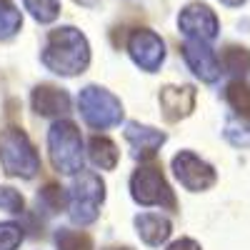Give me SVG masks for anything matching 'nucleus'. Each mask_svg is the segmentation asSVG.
Instances as JSON below:
<instances>
[{
    "label": "nucleus",
    "instance_id": "f257e3e1",
    "mask_svg": "<svg viewBox=\"0 0 250 250\" xmlns=\"http://www.w3.org/2000/svg\"><path fill=\"white\" fill-rule=\"evenodd\" d=\"M43 65L55 75H80L90 65V45L88 38L73 25H62L48 33L43 48Z\"/></svg>",
    "mask_w": 250,
    "mask_h": 250
},
{
    "label": "nucleus",
    "instance_id": "f03ea898",
    "mask_svg": "<svg viewBox=\"0 0 250 250\" xmlns=\"http://www.w3.org/2000/svg\"><path fill=\"white\" fill-rule=\"evenodd\" d=\"M48 153L53 168L62 175H78L85 165L83 153V135L70 120H58L48 130Z\"/></svg>",
    "mask_w": 250,
    "mask_h": 250
},
{
    "label": "nucleus",
    "instance_id": "7ed1b4c3",
    "mask_svg": "<svg viewBox=\"0 0 250 250\" xmlns=\"http://www.w3.org/2000/svg\"><path fill=\"white\" fill-rule=\"evenodd\" d=\"M0 165L8 175L15 178H35L40 173V158L25 130L5 128L0 133Z\"/></svg>",
    "mask_w": 250,
    "mask_h": 250
},
{
    "label": "nucleus",
    "instance_id": "20e7f679",
    "mask_svg": "<svg viewBox=\"0 0 250 250\" xmlns=\"http://www.w3.org/2000/svg\"><path fill=\"white\" fill-rule=\"evenodd\" d=\"M105 200V183L90 170H80L73 180V190L68 195V210L75 225H90L100 215V205Z\"/></svg>",
    "mask_w": 250,
    "mask_h": 250
},
{
    "label": "nucleus",
    "instance_id": "39448f33",
    "mask_svg": "<svg viewBox=\"0 0 250 250\" xmlns=\"http://www.w3.org/2000/svg\"><path fill=\"white\" fill-rule=\"evenodd\" d=\"M78 110L83 120L95 130H108L123 120V103L100 85H85L80 90Z\"/></svg>",
    "mask_w": 250,
    "mask_h": 250
},
{
    "label": "nucleus",
    "instance_id": "423d86ee",
    "mask_svg": "<svg viewBox=\"0 0 250 250\" xmlns=\"http://www.w3.org/2000/svg\"><path fill=\"white\" fill-rule=\"evenodd\" d=\"M130 195L138 205H155V208H175V195L168 180L155 165H140L130 178Z\"/></svg>",
    "mask_w": 250,
    "mask_h": 250
},
{
    "label": "nucleus",
    "instance_id": "0eeeda50",
    "mask_svg": "<svg viewBox=\"0 0 250 250\" xmlns=\"http://www.w3.org/2000/svg\"><path fill=\"white\" fill-rule=\"evenodd\" d=\"M173 173L178 178V183L190 193H200L213 188L218 180V173L210 163H205L200 155H195L193 150H180L173 158Z\"/></svg>",
    "mask_w": 250,
    "mask_h": 250
},
{
    "label": "nucleus",
    "instance_id": "6e6552de",
    "mask_svg": "<svg viewBox=\"0 0 250 250\" xmlns=\"http://www.w3.org/2000/svg\"><path fill=\"white\" fill-rule=\"evenodd\" d=\"M178 28L188 40H203V43H210L218 38L220 23L215 10H210V5L205 3H190L185 5L178 15Z\"/></svg>",
    "mask_w": 250,
    "mask_h": 250
},
{
    "label": "nucleus",
    "instance_id": "1a4fd4ad",
    "mask_svg": "<svg viewBox=\"0 0 250 250\" xmlns=\"http://www.w3.org/2000/svg\"><path fill=\"white\" fill-rule=\"evenodd\" d=\"M128 55L133 58V62L140 70L155 73L160 70L163 60H165V43L158 33L148 28H138L128 38Z\"/></svg>",
    "mask_w": 250,
    "mask_h": 250
},
{
    "label": "nucleus",
    "instance_id": "9d476101",
    "mask_svg": "<svg viewBox=\"0 0 250 250\" xmlns=\"http://www.w3.org/2000/svg\"><path fill=\"white\" fill-rule=\"evenodd\" d=\"M183 58L188 62V68L193 70L195 78H200L203 83H215L220 78V60L215 58V53L208 48V43L203 40H188L183 45Z\"/></svg>",
    "mask_w": 250,
    "mask_h": 250
},
{
    "label": "nucleus",
    "instance_id": "9b49d317",
    "mask_svg": "<svg viewBox=\"0 0 250 250\" xmlns=\"http://www.w3.org/2000/svg\"><path fill=\"white\" fill-rule=\"evenodd\" d=\"M125 140L130 143L133 155L138 160H150L158 155V150L163 148V143L168 140L163 130H155L150 125H140V123H128L125 125Z\"/></svg>",
    "mask_w": 250,
    "mask_h": 250
},
{
    "label": "nucleus",
    "instance_id": "f8f14e48",
    "mask_svg": "<svg viewBox=\"0 0 250 250\" xmlns=\"http://www.w3.org/2000/svg\"><path fill=\"white\" fill-rule=\"evenodd\" d=\"M165 120H183L195 110V90L190 85H165L158 95Z\"/></svg>",
    "mask_w": 250,
    "mask_h": 250
},
{
    "label": "nucleus",
    "instance_id": "ddd939ff",
    "mask_svg": "<svg viewBox=\"0 0 250 250\" xmlns=\"http://www.w3.org/2000/svg\"><path fill=\"white\" fill-rule=\"evenodd\" d=\"M30 100H33V110L38 115H45V118L65 115L70 110V95L55 85H38L33 90Z\"/></svg>",
    "mask_w": 250,
    "mask_h": 250
},
{
    "label": "nucleus",
    "instance_id": "4468645a",
    "mask_svg": "<svg viewBox=\"0 0 250 250\" xmlns=\"http://www.w3.org/2000/svg\"><path fill=\"white\" fill-rule=\"evenodd\" d=\"M135 233H138V238L145 245L160 248L165 240L170 238L173 225H170L168 218L160 215V213H140V215H135Z\"/></svg>",
    "mask_w": 250,
    "mask_h": 250
},
{
    "label": "nucleus",
    "instance_id": "2eb2a0df",
    "mask_svg": "<svg viewBox=\"0 0 250 250\" xmlns=\"http://www.w3.org/2000/svg\"><path fill=\"white\" fill-rule=\"evenodd\" d=\"M88 155L93 160V165H98L100 170H113L118 160H120V153H118V145L103 135H95L90 138V145H88Z\"/></svg>",
    "mask_w": 250,
    "mask_h": 250
},
{
    "label": "nucleus",
    "instance_id": "dca6fc26",
    "mask_svg": "<svg viewBox=\"0 0 250 250\" xmlns=\"http://www.w3.org/2000/svg\"><path fill=\"white\" fill-rule=\"evenodd\" d=\"M220 65L225 68V73L233 75H248L250 73V50L248 48H238V45H228L223 50V62Z\"/></svg>",
    "mask_w": 250,
    "mask_h": 250
},
{
    "label": "nucleus",
    "instance_id": "f3484780",
    "mask_svg": "<svg viewBox=\"0 0 250 250\" xmlns=\"http://www.w3.org/2000/svg\"><path fill=\"white\" fill-rule=\"evenodd\" d=\"M68 205V193L62 190L60 185H45L43 190L38 193V208L43 213H48V215H53V213H60L62 208Z\"/></svg>",
    "mask_w": 250,
    "mask_h": 250
},
{
    "label": "nucleus",
    "instance_id": "a211bd4d",
    "mask_svg": "<svg viewBox=\"0 0 250 250\" xmlns=\"http://www.w3.org/2000/svg\"><path fill=\"white\" fill-rule=\"evenodd\" d=\"M55 248L58 250H93V240L83 230L60 228V230L55 233Z\"/></svg>",
    "mask_w": 250,
    "mask_h": 250
},
{
    "label": "nucleus",
    "instance_id": "6ab92c4d",
    "mask_svg": "<svg viewBox=\"0 0 250 250\" xmlns=\"http://www.w3.org/2000/svg\"><path fill=\"white\" fill-rule=\"evenodd\" d=\"M20 28H23L20 10H15V5H10L8 0H0V40H10Z\"/></svg>",
    "mask_w": 250,
    "mask_h": 250
},
{
    "label": "nucleus",
    "instance_id": "aec40b11",
    "mask_svg": "<svg viewBox=\"0 0 250 250\" xmlns=\"http://www.w3.org/2000/svg\"><path fill=\"white\" fill-rule=\"evenodd\" d=\"M23 5L38 23H53L60 15V0H23Z\"/></svg>",
    "mask_w": 250,
    "mask_h": 250
},
{
    "label": "nucleus",
    "instance_id": "412c9836",
    "mask_svg": "<svg viewBox=\"0 0 250 250\" xmlns=\"http://www.w3.org/2000/svg\"><path fill=\"white\" fill-rule=\"evenodd\" d=\"M225 98L230 103V108L240 115H250V88L243 80H233L225 90Z\"/></svg>",
    "mask_w": 250,
    "mask_h": 250
},
{
    "label": "nucleus",
    "instance_id": "4be33fe9",
    "mask_svg": "<svg viewBox=\"0 0 250 250\" xmlns=\"http://www.w3.org/2000/svg\"><path fill=\"white\" fill-rule=\"evenodd\" d=\"M223 135L228 138L230 145H235V148H250V125L238 120V118H228L225 120Z\"/></svg>",
    "mask_w": 250,
    "mask_h": 250
},
{
    "label": "nucleus",
    "instance_id": "5701e85b",
    "mask_svg": "<svg viewBox=\"0 0 250 250\" xmlns=\"http://www.w3.org/2000/svg\"><path fill=\"white\" fill-rule=\"evenodd\" d=\"M23 243V228L18 223H0V250H18Z\"/></svg>",
    "mask_w": 250,
    "mask_h": 250
},
{
    "label": "nucleus",
    "instance_id": "b1692460",
    "mask_svg": "<svg viewBox=\"0 0 250 250\" xmlns=\"http://www.w3.org/2000/svg\"><path fill=\"white\" fill-rule=\"evenodd\" d=\"M25 200L15 188H0V210H8V213H23Z\"/></svg>",
    "mask_w": 250,
    "mask_h": 250
},
{
    "label": "nucleus",
    "instance_id": "393cba45",
    "mask_svg": "<svg viewBox=\"0 0 250 250\" xmlns=\"http://www.w3.org/2000/svg\"><path fill=\"white\" fill-rule=\"evenodd\" d=\"M165 250H200V245H198L193 238H180V240L170 243Z\"/></svg>",
    "mask_w": 250,
    "mask_h": 250
},
{
    "label": "nucleus",
    "instance_id": "a878e982",
    "mask_svg": "<svg viewBox=\"0 0 250 250\" xmlns=\"http://www.w3.org/2000/svg\"><path fill=\"white\" fill-rule=\"evenodd\" d=\"M220 3H223V5H228V8H240V5L245 3V0H220Z\"/></svg>",
    "mask_w": 250,
    "mask_h": 250
},
{
    "label": "nucleus",
    "instance_id": "bb28decb",
    "mask_svg": "<svg viewBox=\"0 0 250 250\" xmlns=\"http://www.w3.org/2000/svg\"><path fill=\"white\" fill-rule=\"evenodd\" d=\"M75 3H80V5H95V0H75Z\"/></svg>",
    "mask_w": 250,
    "mask_h": 250
},
{
    "label": "nucleus",
    "instance_id": "cd10ccee",
    "mask_svg": "<svg viewBox=\"0 0 250 250\" xmlns=\"http://www.w3.org/2000/svg\"><path fill=\"white\" fill-rule=\"evenodd\" d=\"M105 250H133V248H105Z\"/></svg>",
    "mask_w": 250,
    "mask_h": 250
}]
</instances>
